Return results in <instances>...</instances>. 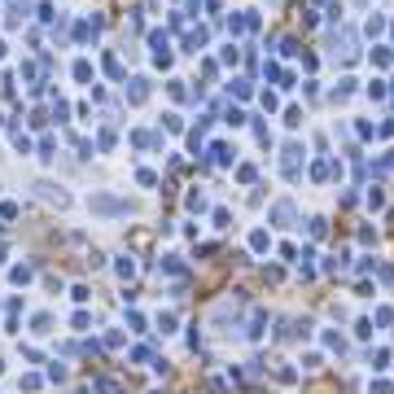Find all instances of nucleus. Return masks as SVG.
Returning <instances> with one entry per match:
<instances>
[{
	"label": "nucleus",
	"instance_id": "nucleus-1",
	"mask_svg": "<svg viewBox=\"0 0 394 394\" xmlns=\"http://www.w3.org/2000/svg\"><path fill=\"white\" fill-rule=\"evenodd\" d=\"M92 210H101V215H123V210H127V201H114V197H92Z\"/></svg>",
	"mask_w": 394,
	"mask_h": 394
}]
</instances>
